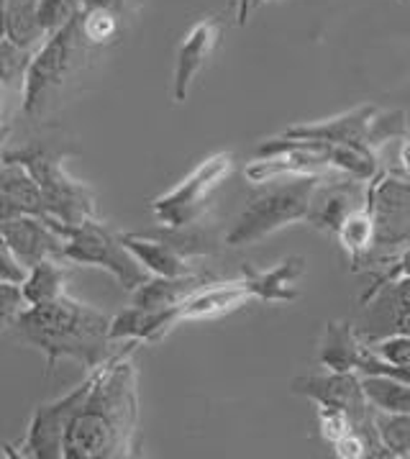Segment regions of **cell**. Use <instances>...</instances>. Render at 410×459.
<instances>
[{
	"label": "cell",
	"instance_id": "7a4b0ae2",
	"mask_svg": "<svg viewBox=\"0 0 410 459\" xmlns=\"http://www.w3.org/2000/svg\"><path fill=\"white\" fill-rule=\"evenodd\" d=\"M111 321V316L67 293L52 303L29 306L11 329L19 342L47 357V372H52L59 359H75L82 368L95 369L108 359Z\"/></svg>",
	"mask_w": 410,
	"mask_h": 459
},
{
	"label": "cell",
	"instance_id": "cb8c5ba5",
	"mask_svg": "<svg viewBox=\"0 0 410 459\" xmlns=\"http://www.w3.org/2000/svg\"><path fill=\"white\" fill-rule=\"evenodd\" d=\"M80 26L82 34L88 39L90 47H108L124 31V16L108 11V8H98V5H82L80 8Z\"/></svg>",
	"mask_w": 410,
	"mask_h": 459
},
{
	"label": "cell",
	"instance_id": "9c48e42d",
	"mask_svg": "<svg viewBox=\"0 0 410 459\" xmlns=\"http://www.w3.org/2000/svg\"><path fill=\"white\" fill-rule=\"evenodd\" d=\"M95 375L98 372L90 369V375L80 385L73 387L67 395L56 398L52 403L38 405L31 416L29 429H26V437L19 444V457L64 459V444H67L70 426L93 390Z\"/></svg>",
	"mask_w": 410,
	"mask_h": 459
},
{
	"label": "cell",
	"instance_id": "ac0fdd59",
	"mask_svg": "<svg viewBox=\"0 0 410 459\" xmlns=\"http://www.w3.org/2000/svg\"><path fill=\"white\" fill-rule=\"evenodd\" d=\"M367 347L359 342L354 326L349 321H331L323 331V342L318 350V359L326 369L334 372H356Z\"/></svg>",
	"mask_w": 410,
	"mask_h": 459
},
{
	"label": "cell",
	"instance_id": "484cf974",
	"mask_svg": "<svg viewBox=\"0 0 410 459\" xmlns=\"http://www.w3.org/2000/svg\"><path fill=\"white\" fill-rule=\"evenodd\" d=\"M377 434L390 457H410V413H374Z\"/></svg>",
	"mask_w": 410,
	"mask_h": 459
},
{
	"label": "cell",
	"instance_id": "4fadbf2b",
	"mask_svg": "<svg viewBox=\"0 0 410 459\" xmlns=\"http://www.w3.org/2000/svg\"><path fill=\"white\" fill-rule=\"evenodd\" d=\"M246 300H254V295L243 285L242 277L228 280V282H208L201 290L190 295L185 303L177 306V316H180V324L221 318L226 313L242 308Z\"/></svg>",
	"mask_w": 410,
	"mask_h": 459
},
{
	"label": "cell",
	"instance_id": "6da1fadb",
	"mask_svg": "<svg viewBox=\"0 0 410 459\" xmlns=\"http://www.w3.org/2000/svg\"><path fill=\"white\" fill-rule=\"evenodd\" d=\"M141 342H129L126 351L95 368V385L70 426L64 459L136 457L139 437V390L131 362Z\"/></svg>",
	"mask_w": 410,
	"mask_h": 459
},
{
	"label": "cell",
	"instance_id": "e0dca14e",
	"mask_svg": "<svg viewBox=\"0 0 410 459\" xmlns=\"http://www.w3.org/2000/svg\"><path fill=\"white\" fill-rule=\"evenodd\" d=\"M208 285V280L201 275L187 273L183 277H154L151 275L141 288L133 290L131 306L139 308H149V311H167V308H177L180 303H185L195 290H201Z\"/></svg>",
	"mask_w": 410,
	"mask_h": 459
},
{
	"label": "cell",
	"instance_id": "8992f818",
	"mask_svg": "<svg viewBox=\"0 0 410 459\" xmlns=\"http://www.w3.org/2000/svg\"><path fill=\"white\" fill-rule=\"evenodd\" d=\"M408 131L403 110H382L380 106H359V108L338 113L334 118L316 124H298L282 131L290 139H320L346 147L377 152L385 142L397 139Z\"/></svg>",
	"mask_w": 410,
	"mask_h": 459
},
{
	"label": "cell",
	"instance_id": "4316f807",
	"mask_svg": "<svg viewBox=\"0 0 410 459\" xmlns=\"http://www.w3.org/2000/svg\"><path fill=\"white\" fill-rule=\"evenodd\" d=\"M77 13H80V5L75 0H38V23L47 39L56 34L59 29H64Z\"/></svg>",
	"mask_w": 410,
	"mask_h": 459
},
{
	"label": "cell",
	"instance_id": "7402d4cb",
	"mask_svg": "<svg viewBox=\"0 0 410 459\" xmlns=\"http://www.w3.org/2000/svg\"><path fill=\"white\" fill-rule=\"evenodd\" d=\"M364 395L380 413H410V380L392 375H362Z\"/></svg>",
	"mask_w": 410,
	"mask_h": 459
},
{
	"label": "cell",
	"instance_id": "1f68e13d",
	"mask_svg": "<svg viewBox=\"0 0 410 459\" xmlns=\"http://www.w3.org/2000/svg\"><path fill=\"white\" fill-rule=\"evenodd\" d=\"M334 452L336 457L341 459H364L370 457V446L364 437L359 431H349L346 437H341L338 441H334Z\"/></svg>",
	"mask_w": 410,
	"mask_h": 459
},
{
	"label": "cell",
	"instance_id": "44dd1931",
	"mask_svg": "<svg viewBox=\"0 0 410 459\" xmlns=\"http://www.w3.org/2000/svg\"><path fill=\"white\" fill-rule=\"evenodd\" d=\"M67 262L62 259H44L29 270V277L23 280V298L29 306H41V303H52L59 300L62 295H67Z\"/></svg>",
	"mask_w": 410,
	"mask_h": 459
},
{
	"label": "cell",
	"instance_id": "d4e9b609",
	"mask_svg": "<svg viewBox=\"0 0 410 459\" xmlns=\"http://www.w3.org/2000/svg\"><path fill=\"white\" fill-rule=\"evenodd\" d=\"M336 237L341 241V247L346 249V255L359 262L362 255L370 252L374 241V216L367 208H356L346 219L341 221Z\"/></svg>",
	"mask_w": 410,
	"mask_h": 459
},
{
	"label": "cell",
	"instance_id": "f1b7e54d",
	"mask_svg": "<svg viewBox=\"0 0 410 459\" xmlns=\"http://www.w3.org/2000/svg\"><path fill=\"white\" fill-rule=\"evenodd\" d=\"M380 357H385L390 365L410 372V333L408 331H395L390 336L380 339L372 347Z\"/></svg>",
	"mask_w": 410,
	"mask_h": 459
},
{
	"label": "cell",
	"instance_id": "ba28073f",
	"mask_svg": "<svg viewBox=\"0 0 410 459\" xmlns=\"http://www.w3.org/2000/svg\"><path fill=\"white\" fill-rule=\"evenodd\" d=\"M231 172H234V154L231 152L210 154L172 190L154 198L151 213L157 216V221L165 229H172V231L190 229L192 223L203 219V213L210 208L213 193L226 183V178Z\"/></svg>",
	"mask_w": 410,
	"mask_h": 459
},
{
	"label": "cell",
	"instance_id": "5bb4252c",
	"mask_svg": "<svg viewBox=\"0 0 410 459\" xmlns=\"http://www.w3.org/2000/svg\"><path fill=\"white\" fill-rule=\"evenodd\" d=\"M305 275V259L287 257L272 270L243 267V285L257 300L264 303H290L298 298V280Z\"/></svg>",
	"mask_w": 410,
	"mask_h": 459
},
{
	"label": "cell",
	"instance_id": "f546056e",
	"mask_svg": "<svg viewBox=\"0 0 410 459\" xmlns=\"http://www.w3.org/2000/svg\"><path fill=\"white\" fill-rule=\"evenodd\" d=\"M29 308L26 298H23V288L19 282H3L0 280V318H3V329L8 331L21 313Z\"/></svg>",
	"mask_w": 410,
	"mask_h": 459
},
{
	"label": "cell",
	"instance_id": "d6986e66",
	"mask_svg": "<svg viewBox=\"0 0 410 459\" xmlns=\"http://www.w3.org/2000/svg\"><path fill=\"white\" fill-rule=\"evenodd\" d=\"M356 183H362V180H354V183L334 180V183L329 185V178H326V183L318 187L316 201H313L308 221L313 226H318V229H323V231L336 234L338 226H341V221L346 219L352 211H356L354 205H352V201L359 195Z\"/></svg>",
	"mask_w": 410,
	"mask_h": 459
},
{
	"label": "cell",
	"instance_id": "8d00e7d4",
	"mask_svg": "<svg viewBox=\"0 0 410 459\" xmlns=\"http://www.w3.org/2000/svg\"><path fill=\"white\" fill-rule=\"evenodd\" d=\"M400 3H406V0H400Z\"/></svg>",
	"mask_w": 410,
	"mask_h": 459
},
{
	"label": "cell",
	"instance_id": "d6a6232c",
	"mask_svg": "<svg viewBox=\"0 0 410 459\" xmlns=\"http://www.w3.org/2000/svg\"><path fill=\"white\" fill-rule=\"evenodd\" d=\"M403 280H410V247L406 249V252H400L397 257L392 259V264L388 267V273L377 280L374 290L385 288L388 282H403Z\"/></svg>",
	"mask_w": 410,
	"mask_h": 459
},
{
	"label": "cell",
	"instance_id": "277c9868",
	"mask_svg": "<svg viewBox=\"0 0 410 459\" xmlns=\"http://www.w3.org/2000/svg\"><path fill=\"white\" fill-rule=\"evenodd\" d=\"M93 47L82 34L80 13L64 29L47 39L31 59V67L26 74L21 113L38 116L49 103H55L62 88L82 70V62Z\"/></svg>",
	"mask_w": 410,
	"mask_h": 459
},
{
	"label": "cell",
	"instance_id": "4dcf8cb0",
	"mask_svg": "<svg viewBox=\"0 0 410 459\" xmlns=\"http://www.w3.org/2000/svg\"><path fill=\"white\" fill-rule=\"evenodd\" d=\"M29 277V267L19 259V255L0 241V280L3 282H19L23 285V280Z\"/></svg>",
	"mask_w": 410,
	"mask_h": 459
},
{
	"label": "cell",
	"instance_id": "7c38bea8",
	"mask_svg": "<svg viewBox=\"0 0 410 459\" xmlns=\"http://www.w3.org/2000/svg\"><path fill=\"white\" fill-rule=\"evenodd\" d=\"M0 221L11 216H41L49 219L47 198L38 180L13 160H3L0 169Z\"/></svg>",
	"mask_w": 410,
	"mask_h": 459
},
{
	"label": "cell",
	"instance_id": "836d02e7",
	"mask_svg": "<svg viewBox=\"0 0 410 459\" xmlns=\"http://www.w3.org/2000/svg\"><path fill=\"white\" fill-rule=\"evenodd\" d=\"M82 5H98V8H108V11H115L121 16H126L133 3L131 0H82Z\"/></svg>",
	"mask_w": 410,
	"mask_h": 459
},
{
	"label": "cell",
	"instance_id": "5b68a950",
	"mask_svg": "<svg viewBox=\"0 0 410 459\" xmlns=\"http://www.w3.org/2000/svg\"><path fill=\"white\" fill-rule=\"evenodd\" d=\"M3 160L21 162L37 178L47 198L49 221H59L64 226H82L88 221H98L95 193L85 183L70 178L55 154L38 147L19 149V152L5 149Z\"/></svg>",
	"mask_w": 410,
	"mask_h": 459
},
{
	"label": "cell",
	"instance_id": "8fae6325",
	"mask_svg": "<svg viewBox=\"0 0 410 459\" xmlns=\"http://www.w3.org/2000/svg\"><path fill=\"white\" fill-rule=\"evenodd\" d=\"M218 41H221V21L216 19L198 21L180 41L177 55H175V80H172L175 103H185L192 82L203 73Z\"/></svg>",
	"mask_w": 410,
	"mask_h": 459
},
{
	"label": "cell",
	"instance_id": "2e32d148",
	"mask_svg": "<svg viewBox=\"0 0 410 459\" xmlns=\"http://www.w3.org/2000/svg\"><path fill=\"white\" fill-rule=\"evenodd\" d=\"M124 244L133 252L147 273L154 277H183L190 273L187 255L169 239L144 237V234H121Z\"/></svg>",
	"mask_w": 410,
	"mask_h": 459
},
{
	"label": "cell",
	"instance_id": "d590c367",
	"mask_svg": "<svg viewBox=\"0 0 410 459\" xmlns=\"http://www.w3.org/2000/svg\"><path fill=\"white\" fill-rule=\"evenodd\" d=\"M257 3H264V0H254V5H257Z\"/></svg>",
	"mask_w": 410,
	"mask_h": 459
},
{
	"label": "cell",
	"instance_id": "30bf717a",
	"mask_svg": "<svg viewBox=\"0 0 410 459\" xmlns=\"http://www.w3.org/2000/svg\"><path fill=\"white\" fill-rule=\"evenodd\" d=\"M0 239L8 244L19 259L31 270L44 259L67 262V237L56 221L41 216H11L0 221Z\"/></svg>",
	"mask_w": 410,
	"mask_h": 459
},
{
	"label": "cell",
	"instance_id": "603a6c76",
	"mask_svg": "<svg viewBox=\"0 0 410 459\" xmlns=\"http://www.w3.org/2000/svg\"><path fill=\"white\" fill-rule=\"evenodd\" d=\"M37 55V49H26L19 47L16 41L3 37L0 41V80H3V92H19L23 98V85H26V74L31 67V59Z\"/></svg>",
	"mask_w": 410,
	"mask_h": 459
},
{
	"label": "cell",
	"instance_id": "9a60e30c",
	"mask_svg": "<svg viewBox=\"0 0 410 459\" xmlns=\"http://www.w3.org/2000/svg\"><path fill=\"white\" fill-rule=\"evenodd\" d=\"M180 326L177 308L167 311H149L131 306L111 321V342H141V344H154L165 339L169 331Z\"/></svg>",
	"mask_w": 410,
	"mask_h": 459
},
{
	"label": "cell",
	"instance_id": "ffe728a7",
	"mask_svg": "<svg viewBox=\"0 0 410 459\" xmlns=\"http://www.w3.org/2000/svg\"><path fill=\"white\" fill-rule=\"evenodd\" d=\"M3 37L26 49H38L47 41L38 23V0H3Z\"/></svg>",
	"mask_w": 410,
	"mask_h": 459
},
{
	"label": "cell",
	"instance_id": "52a82bcc",
	"mask_svg": "<svg viewBox=\"0 0 410 459\" xmlns=\"http://www.w3.org/2000/svg\"><path fill=\"white\" fill-rule=\"evenodd\" d=\"M59 229L67 237V255H64L67 262L82 264V267H100L115 277L124 290H131V293L149 280L147 267L133 257V252L124 244L121 234L111 231L106 223H100V219L88 221L82 226L59 223Z\"/></svg>",
	"mask_w": 410,
	"mask_h": 459
},
{
	"label": "cell",
	"instance_id": "e575fe53",
	"mask_svg": "<svg viewBox=\"0 0 410 459\" xmlns=\"http://www.w3.org/2000/svg\"><path fill=\"white\" fill-rule=\"evenodd\" d=\"M75 3H77V5H80V8H82V0H75Z\"/></svg>",
	"mask_w": 410,
	"mask_h": 459
},
{
	"label": "cell",
	"instance_id": "3957f363",
	"mask_svg": "<svg viewBox=\"0 0 410 459\" xmlns=\"http://www.w3.org/2000/svg\"><path fill=\"white\" fill-rule=\"evenodd\" d=\"M329 175H300L267 183L254 201L249 203L226 234V247H249L264 237L280 231L290 223L308 221L316 193Z\"/></svg>",
	"mask_w": 410,
	"mask_h": 459
},
{
	"label": "cell",
	"instance_id": "83f0119b",
	"mask_svg": "<svg viewBox=\"0 0 410 459\" xmlns=\"http://www.w3.org/2000/svg\"><path fill=\"white\" fill-rule=\"evenodd\" d=\"M318 405V426H320V434L326 441H338L341 437H346L349 431H354V423L346 408L341 405H329V403H316Z\"/></svg>",
	"mask_w": 410,
	"mask_h": 459
}]
</instances>
